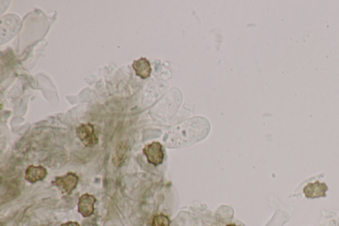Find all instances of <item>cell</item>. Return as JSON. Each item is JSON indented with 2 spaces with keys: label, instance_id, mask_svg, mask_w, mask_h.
Instances as JSON below:
<instances>
[{
  "label": "cell",
  "instance_id": "obj_1",
  "mask_svg": "<svg viewBox=\"0 0 339 226\" xmlns=\"http://www.w3.org/2000/svg\"><path fill=\"white\" fill-rule=\"evenodd\" d=\"M208 131L209 123L206 119L192 118L172 128L166 134L164 141L169 148H180L202 140Z\"/></svg>",
  "mask_w": 339,
  "mask_h": 226
},
{
  "label": "cell",
  "instance_id": "obj_2",
  "mask_svg": "<svg viewBox=\"0 0 339 226\" xmlns=\"http://www.w3.org/2000/svg\"><path fill=\"white\" fill-rule=\"evenodd\" d=\"M79 177L74 172H68L65 175L57 176L52 181V184L56 186L64 195H70L77 187Z\"/></svg>",
  "mask_w": 339,
  "mask_h": 226
},
{
  "label": "cell",
  "instance_id": "obj_3",
  "mask_svg": "<svg viewBox=\"0 0 339 226\" xmlns=\"http://www.w3.org/2000/svg\"><path fill=\"white\" fill-rule=\"evenodd\" d=\"M76 135L79 140L87 148H92L98 144V139L94 127L90 123H82L76 128Z\"/></svg>",
  "mask_w": 339,
  "mask_h": 226
},
{
  "label": "cell",
  "instance_id": "obj_4",
  "mask_svg": "<svg viewBox=\"0 0 339 226\" xmlns=\"http://www.w3.org/2000/svg\"><path fill=\"white\" fill-rule=\"evenodd\" d=\"M143 153L146 155L149 163L155 167L163 164L165 154L163 146L160 143L153 142L152 144L147 145L143 149Z\"/></svg>",
  "mask_w": 339,
  "mask_h": 226
},
{
  "label": "cell",
  "instance_id": "obj_5",
  "mask_svg": "<svg viewBox=\"0 0 339 226\" xmlns=\"http://www.w3.org/2000/svg\"><path fill=\"white\" fill-rule=\"evenodd\" d=\"M96 198L89 194H84L79 198L78 212L83 217L91 216L94 212V204Z\"/></svg>",
  "mask_w": 339,
  "mask_h": 226
},
{
  "label": "cell",
  "instance_id": "obj_6",
  "mask_svg": "<svg viewBox=\"0 0 339 226\" xmlns=\"http://www.w3.org/2000/svg\"><path fill=\"white\" fill-rule=\"evenodd\" d=\"M329 190L327 185L324 183H319L316 181L314 183H309L304 187V193L306 197L308 198H317L325 197L326 193Z\"/></svg>",
  "mask_w": 339,
  "mask_h": 226
},
{
  "label": "cell",
  "instance_id": "obj_7",
  "mask_svg": "<svg viewBox=\"0 0 339 226\" xmlns=\"http://www.w3.org/2000/svg\"><path fill=\"white\" fill-rule=\"evenodd\" d=\"M47 170L41 165H30L25 170V179L29 183H36L43 180L47 176Z\"/></svg>",
  "mask_w": 339,
  "mask_h": 226
},
{
  "label": "cell",
  "instance_id": "obj_8",
  "mask_svg": "<svg viewBox=\"0 0 339 226\" xmlns=\"http://www.w3.org/2000/svg\"><path fill=\"white\" fill-rule=\"evenodd\" d=\"M130 149L124 142L119 143L115 149L112 161L117 167H122L129 156Z\"/></svg>",
  "mask_w": 339,
  "mask_h": 226
},
{
  "label": "cell",
  "instance_id": "obj_9",
  "mask_svg": "<svg viewBox=\"0 0 339 226\" xmlns=\"http://www.w3.org/2000/svg\"><path fill=\"white\" fill-rule=\"evenodd\" d=\"M133 69L135 70L136 75L142 78H147L150 76L151 67L150 63L146 59L141 58L134 61Z\"/></svg>",
  "mask_w": 339,
  "mask_h": 226
},
{
  "label": "cell",
  "instance_id": "obj_10",
  "mask_svg": "<svg viewBox=\"0 0 339 226\" xmlns=\"http://www.w3.org/2000/svg\"><path fill=\"white\" fill-rule=\"evenodd\" d=\"M170 220L164 214H158L153 217L152 226H170Z\"/></svg>",
  "mask_w": 339,
  "mask_h": 226
},
{
  "label": "cell",
  "instance_id": "obj_11",
  "mask_svg": "<svg viewBox=\"0 0 339 226\" xmlns=\"http://www.w3.org/2000/svg\"><path fill=\"white\" fill-rule=\"evenodd\" d=\"M61 226H80L76 221H68V222L63 223Z\"/></svg>",
  "mask_w": 339,
  "mask_h": 226
},
{
  "label": "cell",
  "instance_id": "obj_12",
  "mask_svg": "<svg viewBox=\"0 0 339 226\" xmlns=\"http://www.w3.org/2000/svg\"><path fill=\"white\" fill-rule=\"evenodd\" d=\"M227 226H238V225H236L235 224H233V223H232V224H229V225H227Z\"/></svg>",
  "mask_w": 339,
  "mask_h": 226
}]
</instances>
